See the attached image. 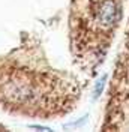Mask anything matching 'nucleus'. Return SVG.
I'll return each instance as SVG.
<instances>
[{"label":"nucleus","mask_w":129,"mask_h":132,"mask_svg":"<svg viewBox=\"0 0 129 132\" xmlns=\"http://www.w3.org/2000/svg\"><path fill=\"white\" fill-rule=\"evenodd\" d=\"M117 16H119V9L113 0L104 2L98 11V21H99V24L105 26V27L114 24L117 21Z\"/></svg>","instance_id":"f257e3e1"}]
</instances>
